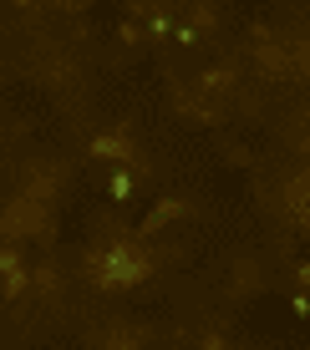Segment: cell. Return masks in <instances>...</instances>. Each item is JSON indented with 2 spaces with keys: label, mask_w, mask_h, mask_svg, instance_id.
<instances>
[{
  "label": "cell",
  "mask_w": 310,
  "mask_h": 350,
  "mask_svg": "<svg viewBox=\"0 0 310 350\" xmlns=\"http://www.w3.org/2000/svg\"><path fill=\"white\" fill-rule=\"evenodd\" d=\"M198 96H204V92H178V112L194 117V122H214V117H219V107H214V102H198Z\"/></svg>",
  "instance_id": "obj_6"
},
{
  "label": "cell",
  "mask_w": 310,
  "mask_h": 350,
  "mask_svg": "<svg viewBox=\"0 0 310 350\" xmlns=\"http://www.w3.org/2000/svg\"><path fill=\"white\" fill-rule=\"evenodd\" d=\"M153 269H158V259H153V249L142 239H112L107 249H97L87 259V280L97 289H133Z\"/></svg>",
  "instance_id": "obj_1"
},
{
  "label": "cell",
  "mask_w": 310,
  "mask_h": 350,
  "mask_svg": "<svg viewBox=\"0 0 310 350\" xmlns=\"http://www.w3.org/2000/svg\"><path fill=\"white\" fill-rule=\"evenodd\" d=\"M295 66H300V71H310V46H295Z\"/></svg>",
  "instance_id": "obj_13"
},
{
  "label": "cell",
  "mask_w": 310,
  "mask_h": 350,
  "mask_svg": "<svg viewBox=\"0 0 310 350\" xmlns=\"http://www.w3.org/2000/svg\"><path fill=\"white\" fill-rule=\"evenodd\" d=\"M0 228H5L10 239H31V234H46V203L41 198H10L5 213H0Z\"/></svg>",
  "instance_id": "obj_2"
},
{
  "label": "cell",
  "mask_w": 310,
  "mask_h": 350,
  "mask_svg": "<svg viewBox=\"0 0 310 350\" xmlns=\"http://www.w3.org/2000/svg\"><path fill=\"white\" fill-rule=\"evenodd\" d=\"M285 56H290V51H285V46H259V56H255V62H259V71H270V77H275V71H285V66H290V62H285Z\"/></svg>",
  "instance_id": "obj_8"
},
{
  "label": "cell",
  "mask_w": 310,
  "mask_h": 350,
  "mask_svg": "<svg viewBox=\"0 0 310 350\" xmlns=\"http://www.w3.org/2000/svg\"><path fill=\"white\" fill-rule=\"evenodd\" d=\"M0 284H5V299H21L31 289V274L21 264V249H0Z\"/></svg>",
  "instance_id": "obj_4"
},
{
  "label": "cell",
  "mask_w": 310,
  "mask_h": 350,
  "mask_svg": "<svg viewBox=\"0 0 310 350\" xmlns=\"http://www.w3.org/2000/svg\"><path fill=\"white\" fill-rule=\"evenodd\" d=\"M92 158H112V163H122V167H138L142 163L127 132H97V137H92Z\"/></svg>",
  "instance_id": "obj_3"
},
{
  "label": "cell",
  "mask_w": 310,
  "mask_h": 350,
  "mask_svg": "<svg viewBox=\"0 0 310 350\" xmlns=\"http://www.w3.org/2000/svg\"><path fill=\"white\" fill-rule=\"evenodd\" d=\"M178 213H183V198H163V203H153L148 219H142V228H138V239H153L158 228H168Z\"/></svg>",
  "instance_id": "obj_5"
},
{
  "label": "cell",
  "mask_w": 310,
  "mask_h": 350,
  "mask_svg": "<svg viewBox=\"0 0 310 350\" xmlns=\"http://www.w3.org/2000/svg\"><path fill=\"white\" fill-rule=\"evenodd\" d=\"M102 350H142V330H107Z\"/></svg>",
  "instance_id": "obj_7"
},
{
  "label": "cell",
  "mask_w": 310,
  "mask_h": 350,
  "mask_svg": "<svg viewBox=\"0 0 310 350\" xmlns=\"http://www.w3.org/2000/svg\"><path fill=\"white\" fill-rule=\"evenodd\" d=\"M229 87H234V71H229V66H209V71H204V96L229 92Z\"/></svg>",
  "instance_id": "obj_9"
},
{
  "label": "cell",
  "mask_w": 310,
  "mask_h": 350,
  "mask_svg": "<svg viewBox=\"0 0 310 350\" xmlns=\"http://www.w3.org/2000/svg\"><path fill=\"white\" fill-rule=\"evenodd\" d=\"M36 284H41V295H51V289H56V269H51V264H46V269L36 274Z\"/></svg>",
  "instance_id": "obj_11"
},
{
  "label": "cell",
  "mask_w": 310,
  "mask_h": 350,
  "mask_svg": "<svg viewBox=\"0 0 310 350\" xmlns=\"http://www.w3.org/2000/svg\"><path fill=\"white\" fill-rule=\"evenodd\" d=\"M300 289H305V299H310V264H300Z\"/></svg>",
  "instance_id": "obj_14"
},
{
  "label": "cell",
  "mask_w": 310,
  "mask_h": 350,
  "mask_svg": "<svg viewBox=\"0 0 310 350\" xmlns=\"http://www.w3.org/2000/svg\"><path fill=\"white\" fill-rule=\"evenodd\" d=\"M107 193H112V198H127V193H133V167H117L112 183H107Z\"/></svg>",
  "instance_id": "obj_10"
},
{
  "label": "cell",
  "mask_w": 310,
  "mask_h": 350,
  "mask_svg": "<svg viewBox=\"0 0 310 350\" xmlns=\"http://www.w3.org/2000/svg\"><path fill=\"white\" fill-rule=\"evenodd\" d=\"M16 10H41V0H16Z\"/></svg>",
  "instance_id": "obj_15"
},
{
  "label": "cell",
  "mask_w": 310,
  "mask_h": 350,
  "mask_svg": "<svg viewBox=\"0 0 310 350\" xmlns=\"http://www.w3.org/2000/svg\"><path fill=\"white\" fill-rule=\"evenodd\" d=\"M198 350H229V340H224V335H204V345Z\"/></svg>",
  "instance_id": "obj_12"
}]
</instances>
